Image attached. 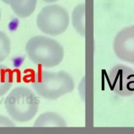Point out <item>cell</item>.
<instances>
[{
    "label": "cell",
    "instance_id": "1",
    "mask_svg": "<svg viewBox=\"0 0 134 134\" xmlns=\"http://www.w3.org/2000/svg\"><path fill=\"white\" fill-rule=\"evenodd\" d=\"M31 85L38 95L49 100H56L73 92L75 83L73 77L64 71H42L36 73Z\"/></svg>",
    "mask_w": 134,
    "mask_h": 134
},
{
    "label": "cell",
    "instance_id": "2",
    "mask_svg": "<svg viewBox=\"0 0 134 134\" xmlns=\"http://www.w3.org/2000/svg\"><path fill=\"white\" fill-rule=\"evenodd\" d=\"M28 57L35 64L52 68L60 64L64 58V48L56 40L45 36L31 38L25 46Z\"/></svg>",
    "mask_w": 134,
    "mask_h": 134
},
{
    "label": "cell",
    "instance_id": "3",
    "mask_svg": "<svg viewBox=\"0 0 134 134\" xmlns=\"http://www.w3.org/2000/svg\"><path fill=\"white\" fill-rule=\"evenodd\" d=\"M10 117L18 122L30 121L37 113L39 100L30 89L20 86L9 93L4 101Z\"/></svg>",
    "mask_w": 134,
    "mask_h": 134
},
{
    "label": "cell",
    "instance_id": "4",
    "mask_svg": "<svg viewBox=\"0 0 134 134\" xmlns=\"http://www.w3.org/2000/svg\"><path fill=\"white\" fill-rule=\"evenodd\" d=\"M69 25V15L64 8L59 5L45 6L36 18V25L43 33L56 36L63 34Z\"/></svg>",
    "mask_w": 134,
    "mask_h": 134
},
{
    "label": "cell",
    "instance_id": "5",
    "mask_svg": "<svg viewBox=\"0 0 134 134\" xmlns=\"http://www.w3.org/2000/svg\"><path fill=\"white\" fill-rule=\"evenodd\" d=\"M108 80L112 91L121 96L134 94V70L124 64L115 65L108 73Z\"/></svg>",
    "mask_w": 134,
    "mask_h": 134
},
{
    "label": "cell",
    "instance_id": "6",
    "mask_svg": "<svg viewBox=\"0 0 134 134\" xmlns=\"http://www.w3.org/2000/svg\"><path fill=\"white\" fill-rule=\"evenodd\" d=\"M113 50L119 59L134 64V25L118 32L114 40Z\"/></svg>",
    "mask_w": 134,
    "mask_h": 134
},
{
    "label": "cell",
    "instance_id": "7",
    "mask_svg": "<svg viewBox=\"0 0 134 134\" xmlns=\"http://www.w3.org/2000/svg\"><path fill=\"white\" fill-rule=\"evenodd\" d=\"M33 126L34 127H65L67 124L60 115L54 112H47L40 115Z\"/></svg>",
    "mask_w": 134,
    "mask_h": 134
},
{
    "label": "cell",
    "instance_id": "8",
    "mask_svg": "<svg viewBox=\"0 0 134 134\" xmlns=\"http://www.w3.org/2000/svg\"><path fill=\"white\" fill-rule=\"evenodd\" d=\"M37 0H9L10 8L17 16L26 18L35 10Z\"/></svg>",
    "mask_w": 134,
    "mask_h": 134
},
{
    "label": "cell",
    "instance_id": "9",
    "mask_svg": "<svg viewBox=\"0 0 134 134\" xmlns=\"http://www.w3.org/2000/svg\"><path fill=\"white\" fill-rule=\"evenodd\" d=\"M72 24L80 35L85 36V4H81L74 8L72 12Z\"/></svg>",
    "mask_w": 134,
    "mask_h": 134
},
{
    "label": "cell",
    "instance_id": "10",
    "mask_svg": "<svg viewBox=\"0 0 134 134\" xmlns=\"http://www.w3.org/2000/svg\"><path fill=\"white\" fill-rule=\"evenodd\" d=\"M13 82V73L8 67L0 64V96L8 92Z\"/></svg>",
    "mask_w": 134,
    "mask_h": 134
},
{
    "label": "cell",
    "instance_id": "11",
    "mask_svg": "<svg viewBox=\"0 0 134 134\" xmlns=\"http://www.w3.org/2000/svg\"><path fill=\"white\" fill-rule=\"evenodd\" d=\"M10 40L5 32L0 31V62L6 59L10 52Z\"/></svg>",
    "mask_w": 134,
    "mask_h": 134
},
{
    "label": "cell",
    "instance_id": "12",
    "mask_svg": "<svg viewBox=\"0 0 134 134\" xmlns=\"http://www.w3.org/2000/svg\"><path fill=\"white\" fill-rule=\"evenodd\" d=\"M0 126H8V127H14L15 126V124L8 117H4L3 115H0Z\"/></svg>",
    "mask_w": 134,
    "mask_h": 134
},
{
    "label": "cell",
    "instance_id": "13",
    "mask_svg": "<svg viewBox=\"0 0 134 134\" xmlns=\"http://www.w3.org/2000/svg\"><path fill=\"white\" fill-rule=\"evenodd\" d=\"M43 2H47V3H52V2H55L58 0H43Z\"/></svg>",
    "mask_w": 134,
    "mask_h": 134
},
{
    "label": "cell",
    "instance_id": "14",
    "mask_svg": "<svg viewBox=\"0 0 134 134\" xmlns=\"http://www.w3.org/2000/svg\"><path fill=\"white\" fill-rule=\"evenodd\" d=\"M2 2H4L5 4H9V0H2Z\"/></svg>",
    "mask_w": 134,
    "mask_h": 134
},
{
    "label": "cell",
    "instance_id": "15",
    "mask_svg": "<svg viewBox=\"0 0 134 134\" xmlns=\"http://www.w3.org/2000/svg\"><path fill=\"white\" fill-rule=\"evenodd\" d=\"M0 20H1V10H0Z\"/></svg>",
    "mask_w": 134,
    "mask_h": 134
}]
</instances>
